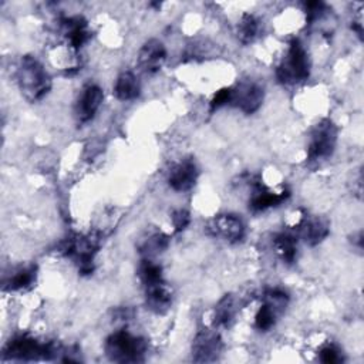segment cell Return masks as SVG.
Segmentation results:
<instances>
[{"mask_svg": "<svg viewBox=\"0 0 364 364\" xmlns=\"http://www.w3.org/2000/svg\"><path fill=\"white\" fill-rule=\"evenodd\" d=\"M17 82L24 98L37 102L51 90V77L43 64L33 55H23L17 65Z\"/></svg>", "mask_w": 364, "mask_h": 364, "instance_id": "obj_1", "label": "cell"}, {"mask_svg": "<svg viewBox=\"0 0 364 364\" xmlns=\"http://www.w3.org/2000/svg\"><path fill=\"white\" fill-rule=\"evenodd\" d=\"M148 343L144 337L135 336L127 330H117L109 334L104 343V351L114 363H139L144 361Z\"/></svg>", "mask_w": 364, "mask_h": 364, "instance_id": "obj_2", "label": "cell"}, {"mask_svg": "<svg viewBox=\"0 0 364 364\" xmlns=\"http://www.w3.org/2000/svg\"><path fill=\"white\" fill-rule=\"evenodd\" d=\"M61 346L55 343H40L30 336H17L7 343L3 357L10 360H53L63 354Z\"/></svg>", "mask_w": 364, "mask_h": 364, "instance_id": "obj_3", "label": "cell"}, {"mask_svg": "<svg viewBox=\"0 0 364 364\" xmlns=\"http://www.w3.org/2000/svg\"><path fill=\"white\" fill-rule=\"evenodd\" d=\"M310 75V58L299 38L289 43V48L283 60L276 68V77L283 84H297Z\"/></svg>", "mask_w": 364, "mask_h": 364, "instance_id": "obj_4", "label": "cell"}, {"mask_svg": "<svg viewBox=\"0 0 364 364\" xmlns=\"http://www.w3.org/2000/svg\"><path fill=\"white\" fill-rule=\"evenodd\" d=\"M100 235H75L63 243V253L73 259L81 274H90L94 270V257L100 249Z\"/></svg>", "mask_w": 364, "mask_h": 364, "instance_id": "obj_5", "label": "cell"}, {"mask_svg": "<svg viewBox=\"0 0 364 364\" xmlns=\"http://www.w3.org/2000/svg\"><path fill=\"white\" fill-rule=\"evenodd\" d=\"M337 135V127L331 119L324 118L320 122H317L310 132V141L307 145V159L320 161L328 158L334 152Z\"/></svg>", "mask_w": 364, "mask_h": 364, "instance_id": "obj_6", "label": "cell"}, {"mask_svg": "<svg viewBox=\"0 0 364 364\" xmlns=\"http://www.w3.org/2000/svg\"><path fill=\"white\" fill-rule=\"evenodd\" d=\"M262 306L255 317V327L260 331L270 330L277 317L284 311L289 303V294L282 289H266L262 296Z\"/></svg>", "mask_w": 364, "mask_h": 364, "instance_id": "obj_7", "label": "cell"}, {"mask_svg": "<svg viewBox=\"0 0 364 364\" xmlns=\"http://www.w3.org/2000/svg\"><path fill=\"white\" fill-rule=\"evenodd\" d=\"M206 233L213 237H220L229 243H237L245 236L243 220L232 213H223L213 216L206 223Z\"/></svg>", "mask_w": 364, "mask_h": 364, "instance_id": "obj_8", "label": "cell"}, {"mask_svg": "<svg viewBox=\"0 0 364 364\" xmlns=\"http://www.w3.org/2000/svg\"><path fill=\"white\" fill-rule=\"evenodd\" d=\"M263 98V87H260L257 82L245 81L236 87H230L229 105L239 108L245 114H253L260 108Z\"/></svg>", "mask_w": 364, "mask_h": 364, "instance_id": "obj_9", "label": "cell"}, {"mask_svg": "<svg viewBox=\"0 0 364 364\" xmlns=\"http://www.w3.org/2000/svg\"><path fill=\"white\" fill-rule=\"evenodd\" d=\"M222 338L213 330H200L192 341V360L196 363L216 361L222 351Z\"/></svg>", "mask_w": 364, "mask_h": 364, "instance_id": "obj_10", "label": "cell"}, {"mask_svg": "<svg viewBox=\"0 0 364 364\" xmlns=\"http://www.w3.org/2000/svg\"><path fill=\"white\" fill-rule=\"evenodd\" d=\"M252 196L249 200V208L255 212L266 210L273 206H279L290 196L289 189H283L280 192H274L267 188L260 179H252Z\"/></svg>", "mask_w": 364, "mask_h": 364, "instance_id": "obj_11", "label": "cell"}, {"mask_svg": "<svg viewBox=\"0 0 364 364\" xmlns=\"http://www.w3.org/2000/svg\"><path fill=\"white\" fill-rule=\"evenodd\" d=\"M199 169L193 159L186 158L175 164L168 173V185L176 192H185L195 186Z\"/></svg>", "mask_w": 364, "mask_h": 364, "instance_id": "obj_12", "label": "cell"}, {"mask_svg": "<svg viewBox=\"0 0 364 364\" xmlns=\"http://www.w3.org/2000/svg\"><path fill=\"white\" fill-rule=\"evenodd\" d=\"M166 60V48L162 41L151 38L144 43L138 53V65L146 74L158 73Z\"/></svg>", "mask_w": 364, "mask_h": 364, "instance_id": "obj_13", "label": "cell"}, {"mask_svg": "<svg viewBox=\"0 0 364 364\" xmlns=\"http://www.w3.org/2000/svg\"><path fill=\"white\" fill-rule=\"evenodd\" d=\"M104 100V92L101 87L97 84H88L82 88L77 104H75V117L78 118L80 122H87L100 109L101 104Z\"/></svg>", "mask_w": 364, "mask_h": 364, "instance_id": "obj_14", "label": "cell"}, {"mask_svg": "<svg viewBox=\"0 0 364 364\" xmlns=\"http://www.w3.org/2000/svg\"><path fill=\"white\" fill-rule=\"evenodd\" d=\"M330 233V225L320 216L304 215L297 226V236L301 237L309 246L321 243Z\"/></svg>", "mask_w": 364, "mask_h": 364, "instance_id": "obj_15", "label": "cell"}, {"mask_svg": "<svg viewBox=\"0 0 364 364\" xmlns=\"http://www.w3.org/2000/svg\"><path fill=\"white\" fill-rule=\"evenodd\" d=\"M145 304L155 314H164L172 304V294L165 280L145 284Z\"/></svg>", "mask_w": 364, "mask_h": 364, "instance_id": "obj_16", "label": "cell"}, {"mask_svg": "<svg viewBox=\"0 0 364 364\" xmlns=\"http://www.w3.org/2000/svg\"><path fill=\"white\" fill-rule=\"evenodd\" d=\"M60 26L64 36L68 38L70 46L75 50L81 48L91 37V31L88 30L87 20L81 16L64 17L60 20Z\"/></svg>", "mask_w": 364, "mask_h": 364, "instance_id": "obj_17", "label": "cell"}, {"mask_svg": "<svg viewBox=\"0 0 364 364\" xmlns=\"http://www.w3.org/2000/svg\"><path fill=\"white\" fill-rule=\"evenodd\" d=\"M141 92V84L138 77L131 71H124L118 75L115 85H114V94L121 101H131L135 100Z\"/></svg>", "mask_w": 364, "mask_h": 364, "instance_id": "obj_18", "label": "cell"}, {"mask_svg": "<svg viewBox=\"0 0 364 364\" xmlns=\"http://www.w3.org/2000/svg\"><path fill=\"white\" fill-rule=\"evenodd\" d=\"M273 246L279 257L286 263H293L297 256V235L290 232H280L273 239Z\"/></svg>", "mask_w": 364, "mask_h": 364, "instance_id": "obj_19", "label": "cell"}, {"mask_svg": "<svg viewBox=\"0 0 364 364\" xmlns=\"http://www.w3.org/2000/svg\"><path fill=\"white\" fill-rule=\"evenodd\" d=\"M236 316V301L232 294L223 296L215 306L213 326L215 327H229Z\"/></svg>", "mask_w": 364, "mask_h": 364, "instance_id": "obj_20", "label": "cell"}, {"mask_svg": "<svg viewBox=\"0 0 364 364\" xmlns=\"http://www.w3.org/2000/svg\"><path fill=\"white\" fill-rule=\"evenodd\" d=\"M260 33V21L256 16L245 13L237 24V38L243 44H249L257 38Z\"/></svg>", "mask_w": 364, "mask_h": 364, "instance_id": "obj_21", "label": "cell"}, {"mask_svg": "<svg viewBox=\"0 0 364 364\" xmlns=\"http://www.w3.org/2000/svg\"><path fill=\"white\" fill-rule=\"evenodd\" d=\"M168 245L169 237L162 232H155L142 240V243L139 245V252L145 257H152L155 255L162 253L168 247Z\"/></svg>", "mask_w": 364, "mask_h": 364, "instance_id": "obj_22", "label": "cell"}, {"mask_svg": "<svg viewBox=\"0 0 364 364\" xmlns=\"http://www.w3.org/2000/svg\"><path fill=\"white\" fill-rule=\"evenodd\" d=\"M36 266H27L18 269L6 283L7 290H26L36 282Z\"/></svg>", "mask_w": 364, "mask_h": 364, "instance_id": "obj_23", "label": "cell"}, {"mask_svg": "<svg viewBox=\"0 0 364 364\" xmlns=\"http://www.w3.org/2000/svg\"><path fill=\"white\" fill-rule=\"evenodd\" d=\"M138 274H139V279H141L144 286L164 280L162 267L158 263H155L154 260H151V257H145L141 262L139 269H138Z\"/></svg>", "mask_w": 364, "mask_h": 364, "instance_id": "obj_24", "label": "cell"}, {"mask_svg": "<svg viewBox=\"0 0 364 364\" xmlns=\"http://www.w3.org/2000/svg\"><path fill=\"white\" fill-rule=\"evenodd\" d=\"M306 7V21L307 24H313L317 20L323 18L327 13V4L323 1H307L304 4Z\"/></svg>", "mask_w": 364, "mask_h": 364, "instance_id": "obj_25", "label": "cell"}, {"mask_svg": "<svg viewBox=\"0 0 364 364\" xmlns=\"http://www.w3.org/2000/svg\"><path fill=\"white\" fill-rule=\"evenodd\" d=\"M318 357H320V361H323L326 364H336V363H341L343 361V355H341L340 350L336 346H333V344L323 347L320 350Z\"/></svg>", "mask_w": 364, "mask_h": 364, "instance_id": "obj_26", "label": "cell"}, {"mask_svg": "<svg viewBox=\"0 0 364 364\" xmlns=\"http://www.w3.org/2000/svg\"><path fill=\"white\" fill-rule=\"evenodd\" d=\"M172 225L175 228V232H182L186 229V226L191 222V215L186 209H176L172 212Z\"/></svg>", "mask_w": 364, "mask_h": 364, "instance_id": "obj_27", "label": "cell"}, {"mask_svg": "<svg viewBox=\"0 0 364 364\" xmlns=\"http://www.w3.org/2000/svg\"><path fill=\"white\" fill-rule=\"evenodd\" d=\"M229 101H230V87L216 91V94L210 101V112H213L215 109H219L223 105H228Z\"/></svg>", "mask_w": 364, "mask_h": 364, "instance_id": "obj_28", "label": "cell"}]
</instances>
